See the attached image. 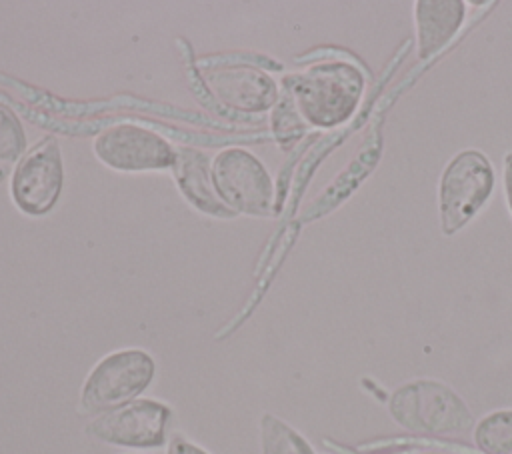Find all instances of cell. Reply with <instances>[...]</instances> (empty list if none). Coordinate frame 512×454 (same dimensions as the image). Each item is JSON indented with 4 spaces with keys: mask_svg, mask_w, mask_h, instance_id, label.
Returning a JSON list of instances; mask_svg holds the SVG:
<instances>
[{
    "mask_svg": "<svg viewBox=\"0 0 512 454\" xmlns=\"http://www.w3.org/2000/svg\"><path fill=\"white\" fill-rule=\"evenodd\" d=\"M366 90L364 70L350 60H324L282 78V96L306 128L330 130L346 124Z\"/></svg>",
    "mask_w": 512,
    "mask_h": 454,
    "instance_id": "1",
    "label": "cell"
},
{
    "mask_svg": "<svg viewBox=\"0 0 512 454\" xmlns=\"http://www.w3.org/2000/svg\"><path fill=\"white\" fill-rule=\"evenodd\" d=\"M386 408L400 428L420 436H456L476 424L466 400L438 378H412L396 386Z\"/></svg>",
    "mask_w": 512,
    "mask_h": 454,
    "instance_id": "2",
    "label": "cell"
},
{
    "mask_svg": "<svg viewBox=\"0 0 512 454\" xmlns=\"http://www.w3.org/2000/svg\"><path fill=\"white\" fill-rule=\"evenodd\" d=\"M496 190V170L478 148L458 150L442 168L436 188L442 236H456L488 206Z\"/></svg>",
    "mask_w": 512,
    "mask_h": 454,
    "instance_id": "3",
    "label": "cell"
},
{
    "mask_svg": "<svg viewBox=\"0 0 512 454\" xmlns=\"http://www.w3.org/2000/svg\"><path fill=\"white\" fill-rule=\"evenodd\" d=\"M154 358L138 348L104 356L86 376L80 390V410L102 414L136 400L154 380Z\"/></svg>",
    "mask_w": 512,
    "mask_h": 454,
    "instance_id": "4",
    "label": "cell"
},
{
    "mask_svg": "<svg viewBox=\"0 0 512 454\" xmlns=\"http://www.w3.org/2000/svg\"><path fill=\"white\" fill-rule=\"evenodd\" d=\"M212 184L226 208L250 216H268L274 184L266 166L244 148L222 150L210 168Z\"/></svg>",
    "mask_w": 512,
    "mask_h": 454,
    "instance_id": "5",
    "label": "cell"
},
{
    "mask_svg": "<svg viewBox=\"0 0 512 454\" xmlns=\"http://www.w3.org/2000/svg\"><path fill=\"white\" fill-rule=\"evenodd\" d=\"M170 408L158 400L136 398L124 406L98 414L86 432L120 448H160L166 444Z\"/></svg>",
    "mask_w": 512,
    "mask_h": 454,
    "instance_id": "6",
    "label": "cell"
},
{
    "mask_svg": "<svg viewBox=\"0 0 512 454\" xmlns=\"http://www.w3.org/2000/svg\"><path fill=\"white\" fill-rule=\"evenodd\" d=\"M94 152L106 166L122 172L172 168L176 150L156 132L136 124H112L94 138Z\"/></svg>",
    "mask_w": 512,
    "mask_h": 454,
    "instance_id": "7",
    "label": "cell"
},
{
    "mask_svg": "<svg viewBox=\"0 0 512 454\" xmlns=\"http://www.w3.org/2000/svg\"><path fill=\"white\" fill-rule=\"evenodd\" d=\"M62 156L54 138L38 142L12 172V198L16 206L32 216L46 214L54 208L62 190Z\"/></svg>",
    "mask_w": 512,
    "mask_h": 454,
    "instance_id": "8",
    "label": "cell"
},
{
    "mask_svg": "<svg viewBox=\"0 0 512 454\" xmlns=\"http://www.w3.org/2000/svg\"><path fill=\"white\" fill-rule=\"evenodd\" d=\"M202 82L222 106L238 112H264L280 98L274 78L252 66L208 68Z\"/></svg>",
    "mask_w": 512,
    "mask_h": 454,
    "instance_id": "9",
    "label": "cell"
},
{
    "mask_svg": "<svg viewBox=\"0 0 512 454\" xmlns=\"http://www.w3.org/2000/svg\"><path fill=\"white\" fill-rule=\"evenodd\" d=\"M468 4L462 0H416L412 4L416 56L428 60L460 32Z\"/></svg>",
    "mask_w": 512,
    "mask_h": 454,
    "instance_id": "10",
    "label": "cell"
},
{
    "mask_svg": "<svg viewBox=\"0 0 512 454\" xmlns=\"http://www.w3.org/2000/svg\"><path fill=\"white\" fill-rule=\"evenodd\" d=\"M174 150H176V158L172 164L174 178L178 182L180 192L190 200V204L212 216H222V218L234 216V212L222 204V200L214 190L206 154L188 146H180Z\"/></svg>",
    "mask_w": 512,
    "mask_h": 454,
    "instance_id": "11",
    "label": "cell"
},
{
    "mask_svg": "<svg viewBox=\"0 0 512 454\" xmlns=\"http://www.w3.org/2000/svg\"><path fill=\"white\" fill-rule=\"evenodd\" d=\"M472 438L482 454H512V408L484 414L476 420Z\"/></svg>",
    "mask_w": 512,
    "mask_h": 454,
    "instance_id": "12",
    "label": "cell"
},
{
    "mask_svg": "<svg viewBox=\"0 0 512 454\" xmlns=\"http://www.w3.org/2000/svg\"><path fill=\"white\" fill-rule=\"evenodd\" d=\"M260 454H316L310 442L274 414L260 418Z\"/></svg>",
    "mask_w": 512,
    "mask_h": 454,
    "instance_id": "13",
    "label": "cell"
},
{
    "mask_svg": "<svg viewBox=\"0 0 512 454\" xmlns=\"http://www.w3.org/2000/svg\"><path fill=\"white\" fill-rule=\"evenodd\" d=\"M26 134L14 110L0 102V178H4L14 164L24 156Z\"/></svg>",
    "mask_w": 512,
    "mask_h": 454,
    "instance_id": "14",
    "label": "cell"
},
{
    "mask_svg": "<svg viewBox=\"0 0 512 454\" xmlns=\"http://www.w3.org/2000/svg\"><path fill=\"white\" fill-rule=\"evenodd\" d=\"M272 130H274V136H276L278 144H282V146H288L290 142H296L308 130L306 124L298 118L292 104L282 94H280L278 102L274 104Z\"/></svg>",
    "mask_w": 512,
    "mask_h": 454,
    "instance_id": "15",
    "label": "cell"
},
{
    "mask_svg": "<svg viewBox=\"0 0 512 454\" xmlns=\"http://www.w3.org/2000/svg\"><path fill=\"white\" fill-rule=\"evenodd\" d=\"M502 192L508 214L512 218V150H508L502 158Z\"/></svg>",
    "mask_w": 512,
    "mask_h": 454,
    "instance_id": "16",
    "label": "cell"
},
{
    "mask_svg": "<svg viewBox=\"0 0 512 454\" xmlns=\"http://www.w3.org/2000/svg\"><path fill=\"white\" fill-rule=\"evenodd\" d=\"M166 454H208V452H206L204 448L196 446L194 442L186 440L184 436L176 434V436L170 438V442H168V452H166Z\"/></svg>",
    "mask_w": 512,
    "mask_h": 454,
    "instance_id": "17",
    "label": "cell"
},
{
    "mask_svg": "<svg viewBox=\"0 0 512 454\" xmlns=\"http://www.w3.org/2000/svg\"><path fill=\"white\" fill-rule=\"evenodd\" d=\"M418 454H446V452H434V450H430V452H418Z\"/></svg>",
    "mask_w": 512,
    "mask_h": 454,
    "instance_id": "18",
    "label": "cell"
}]
</instances>
